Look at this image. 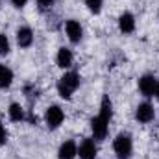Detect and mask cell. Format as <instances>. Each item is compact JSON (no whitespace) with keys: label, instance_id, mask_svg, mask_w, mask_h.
<instances>
[{"label":"cell","instance_id":"12","mask_svg":"<svg viewBox=\"0 0 159 159\" xmlns=\"http://www.w3.org/2000/svg\"><path fill=\"white\" fill-rule=\"evenodd\" d=\"M72 59H74V56H72V52L69 48H65V46L59 48V52H57V65L61 69H69L72 65Z\"/></svg>","mask_w":159,"mask_h":159},{"label":"cell","instance_id":"10","mask_svg":"<svg viewBox=\"0 0 159 159\" xmlns=\"http://www.w3.org/2000/svg\"><path fill=\"white\" fill-rule=\"evenodd\" d=\"M119 30L122 34H131L135 30V17L131 13H122L119 17Z\"/></svg>","mask_w":159,"mask_h":159},{"label":"cell","instance_id":"2","mask_svg":"<svg viewBox=\"0 0 159 159\" xmlns=\"http://www.w3.org/2000/svg\"><path fill=\"white\" fill-rule=\"evenodd\" d=\"M113 150L117 154V159H129L133 152V143L128 133H120L113 143Z\"/></svg>","mask_w":159,"mask_h":159},{"label":"cell","instance_id":"1","mask_svg":"<svg viewBox=\"0 0 159 159\" xmlns=\"http://www.w3.org/2000/svg\"><path fill=\"white\" fill-rule=\"evenodd\" d=\"M78 87H80V74H76V72H67L57 81V93L65 100H69Z\"/></svg>","mask_w":159,"mask_h":159},{"label":"cell","instance_id":"9","mask_svg":"<svg viewBox=\"0 0 159 159\" xmlns=\"http://www.w3.org/2000/svg\"><path fill=\"white\" fill-rule=\"evenodd\" d=\"M76 156H78V146H76L74 141L63 143L59 146V150H57V157L59 159H74Z\"/></svg>","mask_w":159,"mask_h":159},{"label":"cell","instance_id":"13","mask_svg":"<svg viewBox=\"0 0 159 159\" xmlns=\"http://www.w3.org/2000/svg\"><path fill=\"white\" fill-rule=\"evenodd\" d=\"M98 117H102L106 122L111 120V117H113V104H111L109 96H104L102 98V106H100V115Z\"/></svg>","mask_w":159,"mask_h":159},{"label":"cell","instance_id":"6","mask_svg":"<svg viewBox=\"0 0 159 159\" xmlns=\"http://www.w3.org/2000/svg\"><path fill=\"white\" fill-rule=\"evenodd\" d=\"M107 124L109 122H106L102 117H94V119L91 120V129H93L94 139H98V141L106 139V135H107Z\"/></svg>","mask_w":159,"mask_h":159},{"label":"cell","instance_id":"19","mask_svg":"<svg viewBox=\"0 0 159 159\" xmlns=\"http://www.w3.org/2000/svg\"><path fill=\"white\" fill-rule=\"evenodd\" d=\"M26 2H28V0H11V4H13L15 7H24Z\"/></svg>","mask_w":159,"mask_h":159},{"label":"cell","instance_id":"14","mask_svg":"<svg viewBox=\"0 0 159 159\" xmlns=\"http://www.w3.org/2000/svg\"><path fill=\"white\" fill-rule=\"evenodd\" d=\"M11 81H13V72H11V69L6 67V65H0V89L9 87Z\"/></svg>","mask_w":159,"mask_h":159},{"label":"cell","instance_id":"15","mask_svg":"<svg viewBox=\"0 0 159 159\" xmlns=\"http://www.w3.org/2000/svg\"><path fill=\"white\" fill-rule=\"evenodd\" d=\"M9 119L13 120V122H20V120L26 119L24 109L20 107V104H11L9 106Z\"/></svg>","mask_w":159,"mask_h":159},{"label":"cell","instance_id":"7","mask_svg":"<svg viewBox=\"0 0 159 159\" xmlns=\"http://www.w3.org/2000/svg\"><path fill=\"white\" fill-rule=\"evenodd\" d=\"M65 32L69 35V39L72 43H80L81 41V35H83V30H81V24L78 20H67L65 24Z\"/></svg>","mask_w":159,"mask_h":159},{"label":"cell","instance_id":"20","mask_svg":"<svg viewBox=\"0 0 159 159\" xmlns=\"http://www.w3.org/2000/svg\"><path fill=\"white\" fill-rule=\"evenodd\" d=\"M52 2H54V0H37V4H39L41 7H50Z\"/></svg>","mask_w":159,"mask_h":159},{"label":"cell","instance_id":"17","mask_svg":"<svg viewBox=\"0 0 159 159\" xmlns=\"http://www.w3.org/2000/svg\"><path fill=\"white\" fill-rule=\"evenodd\" d=\"M9 54V41L6 35L0 34V56H7Z\"/></svg>","mask_w":159,"mask_h":159},{"label":"cell","instance_id":"4","mask_svg":"<svg viewBox=\"0 0 159 159\" xmlns=\"http://www.w3.org/2000/svg\"><path fill=\"white\" fill-rule=\"evenodd\" d=\"M156 117V109H154V106L152 104H148V102H143V104H139L137 106V109H135V119L139 120V122H143V124H148V122H152Z\"/></svg>","mask_w":159,"mask_h":159},{"label":"cell","instance_id":"18","mask_svg":"<svg viewBox=\"0 0 159 159\" xmlns=\"http://www.w3.org/2000/svg\"><path fill=\"white\" fill-rule=\"evenodd\" d=\"M6 139H7V133H6V129H4V126H2V122H0V146L6 143Z\"/></svg>","mask_w":159,"mask_h":159},{"label":"cell","instance_id":"21","mask_svg":"<svg viewBox=\"0 0 159 159\" xmlns=\"http://www.w3.org/2000/svg\"><path fill=\"white\" fill-rule=\"evenodd\" d=\"M156 96H157V100H159V81H157V87H156Z\"/></svg>","mask_w":159,"mask_h":159},{"label":"cell","instance_id":"16","mask_svg":"<svg viewBox=\"0 0 159 159\" xmlns=\"http://www.w3.org/2000/svg\"><path fill=\"white\" fill-rule=\"evenodd\" d=\"M102 4H104V0H85V6L89 7L91 13H100Z\"/></svg>","mask_w":159,"mask_h":159},{"label":"cell","instance_id":"8","mask_svg":"<svg viewBox=\"0 0 159 159\" xmlns=\"http://www.w3.org/2000/svg\"><path fill=\"white\" fill-rule=\"evenodd\" d=\"M78 156L81 159H94L96 157V144L93 139H85L78 148Z\"/></svg>","mask_w":159,"mask_h":159},{"label":"cell","instance_id":"11","mask_svg":"<svg viewBox=\"0 0 159 159\" xmlns=\"http://www.w3.org/2000/svg\"><path fill=\"white\" fill-rule=\"evenodd\" d=\"M17 43L20 48H28L32 43H34V32L28 28V26H22L17 30Z\"/></svg>","mask_w":159,"mask_h":159},{"label":"cell","instance_id":"5","mask_svg":"<svg viewBox=\"0 0 159 159\" xmlns=\"http://www.w3.org/2000/svg\"><path fill=\"white\" fill-rule=\"evenodd\" d=\"M156 87H157V80L152 74H144L139 80V89H141V93L144 96H154L156 94Z\"/></svg>","mask_w":159,"mask_h":159},{"label":"cell","instance_id":"3","mask_svg":"<svg viewBox=\"0 0 159 159\" xmlns=\"http://www.w3.org/2000/svg\"><path fill=\"white\" fill-rule=\"evenodd\" d=\"M63 119H65V115H63V109H61L59 106H50V107L46 109L44 120H46V126H48L50 129L59 128L61 122H63Z\"/></svg>","mask_w":159,"mask_h":159}]
</instances>
